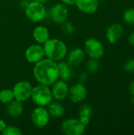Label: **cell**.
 <instances>
[{
	"label": "cell",
	"instance_id": "1",
	"mask_svg": "<svg viewBox=\"0 0 134 135\" xmlns=\"http://www.w3.org/2000/svg\"><path fill=\"white\" fill-rule=\"evenodd\" d=\"M33 75L39 84L50 86L59 78L58 64L51 59H43L36 63L33 68Z\"/></svg>",
	"mask_w": 134,
	"mask_h": 135
},
{
	"label": "cell",
	"instance_id": "2",
	"mask_svg": "<svg viewBox=\"0 0 134 135\" xmlns=\"http://www.w3.org/2000/svg\"><path fill=\"white\" fill-rule=\"evenodd\" d=\"M43 47L47 58L54 62L62 60L67 53L66 44L58 39H49Z\"/></svg>",
	"mask_w": 134,
	"mask_h": 135
},
{
	"label": "cell",
	"instance_id": "3",
	"mask_svg": "<svg viewBox=\"0 0 134 135\" xmlns=\"http://www.w3.org/2000/svg\"><path fill=\"white\" fill-rule=\"evenodd\" d=\"M52 97L51 91L47 85L40 84L32 88L31 98L38 106H47L50 103H51Z\"/></svg>",
	"mask_w": 134,
	"mask_h": 135
},
{
	"label": "cell",
	"instance_id": "4",
	"mask_svg": "<svg viewBox=\"0 0 134 135\" xmlns=\"http://www.w3.org/2000/svg\"><path fill=\"white\" fill-rule=\"evenodd\" d=\"M25 15L32 22H39L46 17V9L43 4L33 1L28 4L25 9Z\"/></svg>",
	"mask_w": 134,
	"mask_h": 135
},
{
	"label": "cell",
	"instance_id": "5",
	"mask_svg": "<svg viewBox=\"0 0 134 135\" xmlns=\"http://www.w3.org/2000/svg\"><path fill=\"white\" fill-rule=\"evenodd\" d=\"M85 51L91 59H99L104 55L103 44L96 38H88L85 42Z\"/></svg>",
	"mask_w": 134,
	"mask_h": 135
},
{
	"label": "cell",
	"instance_id": "6",
	"mask_svg": "<svg viewBox=\"0 0 134 135\" xmlns=\"http://www.w3.org/2000/svg\"><path fill=\"white\" fill-rule=\"evenodd\" d=\"M86 126L78 119H69L62 124V131L67 135H81L85 133Z\"/></svg>",
	"mask_w": 134,
	"mask_h": 135
},
{
	"label": "cell",
	"instance_id": "7",
	"mask_svg": "<svg viewBox=\"0 0 134 135\" xmlns=\"http://www.w3.org/2000/svg\"><path fill=\"white\" fill-rule=\"evenodd\" d=\"M32 92V86L27 81H21L17 82L13 89L14 99L21 102L29 99L31 97Z\"/></svg>",
	"mask_w": 134,
	"mask_h": 135
},
{
	"label": "cell",
	"instance_id": "8",
	"mask_svg": "<svg viewBox=\"0 0 134 135\" xmlns=\"http://www.w3.org/2000/svg\"><path fill=\"white\" fill-rule=\"evenodd\" d=\"M50 116L51 115L47 109L42 106H39L38 108H35L32 113V123L38 128H43L48 124Z\"/></svg>",
	"mask_w": 134,
	"mask_h": 135
},
{
	"label": "cell",
	"instance_id": "9",
	"mask_svg": "<svg viewBox=\"0 0 134 135\" xmlns=\"http://www.w3.org/2000/svg\"><path fill=\"white\" fill-rule=\"evenodd\" d=\"M51 17L54 23L64 24L68 18V9L65 4L57 3L51 9Z\"/></svg>",
	"mask_w": 134,
	"mask_h": 135
},
{
	"label": "cell",
	"instance_id": "10",
	"mask_svg": "<svg viewBox=\"0 0 134 135\" xmlns=\"http://www.w3.org/2000/svg\"><path fill=\"white\" fill-rule=\"evenodd\" d=\"M124 32V28L120 23H113L106 31V38L110 44H115L122 37Z\"/></svg>",
	"mask_w": 134,
	"mask_h": 135
},
{
	"label": "cell",
	"instance_id": "11",
	"mask_svg": "<svg viewBox=\"0 0 134 135\" xmlns=\"http://www.w3.org/2000/svg\"><path fill=\"white\" fill-rule=\"evenodd\" d=\"M24 55L28 62L36 64L42 60L45 55L43 47L42 46L39 44H32L26 49Z\"/></svg>",
	"mask_w": 134,
	"mask_h": 135
},
{
	"label": "cell",
	"instance_id": "12",
	"mask_svg": "<svg viewBox=\"0 0 134 135\" xmlns=\"http://www.w3.org/2000/svg\"><path fill=\"white\" fill-rule=\"evenodd\" d=\"M70 100L73 103H79L85 100L87 97L88 92L85 86L82 84L73 85L68 92Z\"/></svg>",
	"mask_w": 134,
	"mask_h": 135
},
{
	"label": "cell",
	"instance_id": "13",
	"mask_svg": "<svg viewBox=\"0 0 134 135\" xmlns=\"http://www.w3.org/2000/svg\"><path fill=\"white\" fill-rule=\"evenodd\" d=\"M68 92H69V88L66 84V81L63 80H61V81L57 80L53 84L51 94H52V97L55 100H64L67 97Z\"/></svg>",
	"mask_w": 134,
	"mask_h": 135
},
{
	"label": "cell",
	"instance_id": "14",
	"mask_svg": "<svg viewBox=\"0 0 134 135\" xmlns=\"http://www.w3.org/2000/svg\"><path fill=\"white\" fill-rule=\"evenodd\" d=\"M77 9L88 14L94 13L97 11L99 8L98 0H77L75 2Z\"/></svg>",
	"mask_w": 134,
	"mask_h": 135
},
{
	"label": "cell",
	"instance_id": "15",
	"mask_svg": "<svg viewBox=\"0 0 134 135\" xmlns=\"http://www.w3.org/2000/svg\"><path fill=\"white\" fill-rule=\"evenodd\" d=\"M85 50L77 47L70 51L68 55L67 62L71 66H78L85 61Z\"/></svg>",
	"mask_w": 134,
	"mask_h": 135
},
{
	"label": "cell",
	"instance_id": "16",
	"mask_svg": "<svg viewBox=\"0 0 134 135\" xmlns=\"http://www.w3.org/2000/svg\"><path fill=\"white\" fill-rule=\"evenodd\" d=\"M32 36L37 43L44 44L49 40V31L46 27L39 25L34 28Z\"/></svg>",
	"mask_w": 134,
	"mask_h": 135
},
{
	"label": "cell",
	"instance_id": "17",
	"mask_svg": "<svg viewBox=\"0 0 134 135\" xmlns=\"http://www.w3.org/2000/svg\"><path fill=\"white\" fill-rule=\"evenodd\" d=\"M23 105L21 101H18L17 100H13L9 103L7 104L6 107V112L7 114L13 117V118H17L20 116L22 112H23Z\"/></svg>",
	"mask_w": 134,
	"mask_h": 135
},
{
	"label": "cell",
	"instance_id": "18",
	"mask_svg": "<svg viewBox=\"0 0 134 135\" xmlns=\"http://www.w3.org/2000/svg\"><path fill=\"white\" fill-rule=\"evenodd\" d=\"M58 74L59 78H62V80L67 81H70L73 77V70L71 69V66L68 64V62H60L58 64Z\"/></svg>",
	"mask_w": 134,
	"mask_h": 135
},
{
	"label": "cell",
	"instance_id": "19",
	"mask_svg": "<svg viewBox=\"0 0 134 135\" xmlns=\"http://www.w3.org/2000/svg\"><path fill=\"white\" fill-rule=\"evenodd\" d=\"M92 113V108L88 104H84L81 107L79 111V119L83 124L87 126L90 123Z\"/></svg>",
	"mask_w": 134,
	"mask_h": 135
},
{
	"label": "cell",
	"instance_id": "20",
	"mask_svg": "<svg viewBox=\"0 0 134 135\" xmlns=\"http://www.w3.org/2000/svg\"><path fill=\"white\" fill-rule=\"evenodd\" d=\"M50 115L53 117H62L65 113L64 107L57 102L49 104H48V109H47Z\"/></svg>",
	"mask_w": 134,
	"mask_h": 135
},
{
	"label": "cell",
	"instance_id": "21",
	"mask_svg": "<svg viewBox=\"0 0 134 135\" xmlns=\"http://www.w3.org/2000/svg\"><path fill=\"white\" fill-rule=\"evenodd\" d=\"M14 99L13 90L9 89H2L0 92V101L3 104H8Z\"/></svg>",
	"mask_w": 134,
	"mask_h": 135
},
{
	"label": "cell",
	"instance_id": "22",
	"mask_svg": "<svg viewBox=\"0 0 134 135\" xmlns=\"http://www.w3.org/2000/svg\"><path fill=\"white\" fill-rule=\"evenodd\" d=\"M122 19L126 25H134V8H127L123 13Z\"/></svg>",
	"mask_w": 134,
	"mask_h": 135
},
{
	"label": "cell",
	"instance_id": "23",
	"mask_svg": "<svg viewBox=\"0 0 134 135\" xmlns=\"http://www.w3.org/2000/svg\"><path fill=\"white\" fill-rule=\"evenodd\" d=\"M87 70L91 73V74H96L98 72L100 69V64L97 61V59H91L88 62H87Z\"/></svg>",
	"mask_w": 134,
	"mask_h": 135
},
{
	"label": "cell",
	"instance_id": "24",
	"mask_svg": "<svg viewBox=\"0 0 134 135\" xmlns=\"http://www.w3.org/2000/svg\"><path fill=\"white\" fill-rule=\"evenodd\" d=\"M2 134L3 135H21L22 132L18 127L14 126H9L6 127V129L2 132Z\"/></svg>",
	"mask_w": 134,
	"mask_h": 135
},
{
	"label": "cell",
	"instance_id": "25",
	"mask_svg": "<svg viewBox=\"0 0 134 135\" xmlns=\"http://www.w3.org/2000/svg\"><path fill=\"white\" fill-rule=\"evenodd\" d=\"M123 69L126 73L129 74L134 73V59H130L126 60L123 65Z\"/></svg>",
	"mask_w": 134,
	"mask_h": 135
},
{
	"label": "cell",
	"instance_id": "26",
	"mask_svg": "<svg viewBox=\"0 0 134 135\" xmlns=\"http://www.w3.org/2000/svg\"><path fill=\"white\" fill-rule=\"evenodd\" d=\"M63 31H64L66 34L70 35V34L73 33V32L74 31V28H73V26L71 24L66 23V24H65V25L63 26Z\"/></svg>",
	"mask_w": 134,
	"mask_h": 135
},
{
	"label": "cell",
	"instance_id": "27",
	"mask_svg": "<svg viewBox=\"0 0 134 135\" xmlns=\"http://www.w3.org/2000/svg\"><path fill=\"white\" fill-rule=\"evenodd\" d=\"M127 40H128V43L130 46L134 47V31L129 35Z\"/></svg>",
	"mask_w": 134,
	"mask_h": 135
},
{
	"label": "cell",
	"instance_id": "28",
	"mask_svg": "<svg viewBox=\"0 0 134 135\" xmlns=\"http://www.w3.org/2000/svg\"><path fill=\"white\" fill-rule=\"evenodd\" d=\"M128 90H129V93H130V95L134 97V81L130 83L129 87H128Z\"/></svg>",
	"mask_w": 134,
	"mask_h": 135
},
{
	"label": "cell",
	"instance_id": "29",
	"mask_svg": "<svg viewBox=\"0 0 134 135\" xmlns=\"http://www.w3.org/2000/svg\"><path fill=\"white\" fill-rule=\"evenodd\" d=\"M6 123L4 120L2 119H0V133H2L6 127Z\"/></svg>",
	"mask_w": 134,
	"mask_h": 135
},
{
	"label": "cell",
	"instance_id": "30",
	"mask_svg": "<svg viewBox=\"0 0 134 135\" xmlns=\"http://www.w3.org/2000/svg\"><path fill=\"white\" fill-rule=\"evenodd\" d=\"M61 1L65 5H70V6H72V5H75V2H76L77 0H61Z\"/></svg>",
	"mask_w": 134,
	"mask_h": 135
},
{
	"label": "cell",
	"instance_id": "31",
	"mask_svg": "<svg viewBox=\"0 0 134 135\" xmlns=\"http://www.w3.org/2000/svg\"><path fill=\"white\" fill-rule=\"evenodd\" d=\"M34 1H36V2H39V3H42V4H44V3L47 2L49 0H34Z\"/></svg>",
	"mask_w": 134,
	"mask_h": 135
},
{
	"label": "cell",
	"instance_id": "32",
	"mask_svg": "<svg viewBox=\"0 0 134 135\" xmlns=\"http://www.w3.org/2000/svg\"><path fill=\"white\" fill-rule=\"evenodd\" d=\"M98 1L100 2V1H106V0H98Z\"/></svg>",
	"mask_w": 134,
	"mask_h": 135
}]
</instances>
